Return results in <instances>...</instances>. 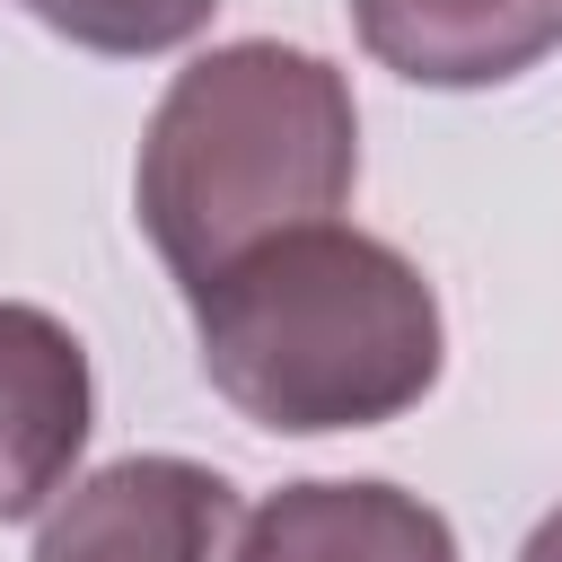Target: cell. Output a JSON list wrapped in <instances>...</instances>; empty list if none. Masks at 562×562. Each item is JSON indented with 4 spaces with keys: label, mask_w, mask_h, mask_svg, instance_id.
Here are the masks:
<instances>
[{
    "label": "cell",
    "mask_w": 562,
    "mask_h": 562,
    "mask_svg": "<svg viewBox=\"0 0 562 562\" xmlns=\"http://www.w3.org/2000/svg\"><path fill=\"white\" fill-rule=\"evenodd\" d=\"M518 562H562V509H544V518H536V536L518 544Z\"/></svg>",
    "instance_id": "ba28073f"
},
{
    "label": "cell",
    "mask_w": 562,
    "mask_h": 562,
    "mask_svg": "<svg viewBox=\"0 0 562 562\" xmlns=\"http://www.w3.org/2000/svg\"><path fill=\"white\" fill-rule=\"evenodd\" d=\"M202 378L281 439L404 422L439 386V299L422 263L369 228L316 220L246 246L193 290Z\"/></svg>",
    "instance_id": "6da1fadb"
},
{
    "label": "cell",
    "mask_w": 562,
    "mask_h": 562,
    "mask_svg": "<svg viewBox=\"0 0 562 562\" xmlns=\"http://www.w3.org/2000/svg\"><path fill=\"white\" fill-rule=\"evenodd\" d=\"M237 483L202 457H114L35 509L26 562H237Z\"/></svg>",
    "instance_id": "3957f363"
},
{
    "label": "cell",
    "mask_w": 562,
    "mask_h": 562,
    "mask_svg": "<svg viewBox=\"0 0 562 562\" xmlns=\"http://www.w3.org/2000/svg\"><path fill=\"white\" fill-rule=\"evenodd\" d=\"M53 35H70L79 53L105 61H140V53H176L211 26L220 0H26Z\"/></svg>",
    "instance_id": "52a82bcc"
},
{
    "label": "cell",
    "mask_w": 562,
    "mask_h": 562,
    "mask_svg": "<svg viewBox=\"0 0 562 562\" xmlns=\"http://www.w3.org/2000/svg\"><path fill=\"white\" fill-rule=\"evenodd\" d=\"M351 26L413 88H501L562 44V0H351Z\"/></svg>",
    "instance_id": "5b68a950"
},
{
    "label": "cell",
    "mask_w": 562,
    "mask_h": 562,
    "mask_svg": "<svg viewBox=\"0 0 562 562\" xmlns=\"http://www.w3.org/2000/svg\"><path fill=\"white\" fill-rule=\"evenodd\" d=\"M97 430V378L53 307L0 299V527L35 518Z\"/></svg>",
    "instance_id": "277c9868"
},
{
    "label": "cell",
    "mask_w": 562,
    "mask_h": 562,
    "mask_svg": "<svg viewBox=\"0 0 562 562\" xmlns=\"http://www.w3.org/2000/svg\"><path fill=\"white\" fill-rule=\"evenodd\" d=\"M360 184V105L351 79L281 35H237L193 53L149 105L132 202L193 299L220 263L281 228H316Z\"/></svg>",
    "instance_id": "7a4b0ae2"
},
{
    "label": "cell",
    "mask_w": 562,
    "mask_h": 562,
    "mask_svg": "<svg viewBox=\"0 0 562 562\" xmlns=\"http://www.w3.org/2000/svg\"><path fill=\"white\" fill-rule=\"evenodd\" d=\"M237 562H457V536L422 492L378 474H307L237 527Z\"/></svg>",
    "instance_id": "8992f818"
}]
</instances>
